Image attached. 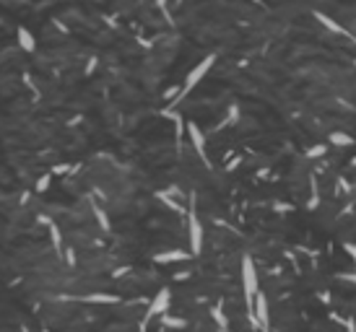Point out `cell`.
<instances>
[{"instance_id":"cell-1","label":"cell","mask_w":356,"mask_h":332,"mask_svg":"<svg viewBox=\"0 0 356 332\" xmlns=\"http://www.w3.org/2000/svg\"><path fill=\"white\" fill-rule=\"evenodd\" d=\"M242 288H244V301H247V311H252L255 306V296L260 291V280H258V270L250 254L242 257Z\"/></svg>"},{"instance_id":"cell-14","label":"cell","mask_w":356,"mask_h":332,"mask_svg":"<svg viewBox=\"0 0 356 332\" xmlns=\"http://www.w3.org/2000/svg\"><path fill=\"white\" fill-rule=\"evenodd\" d=\"M156 197L164 202V205H167L169 210H182V205H179V202L175 200V197H172V192L169 190H161V192H156Z\"/></svg>"},{"instance_id":"cell-17","label":"cell","mask_w":356,"mask_h":332,"mask_svg":"<svg viewBox=\"0 0 356 332\" xmlns=\"http://www.w3.org/2000/svg\"><path fill=\"white\" fill-rule=\"evenodd\" d=\"M50 182H52V174H44V177H39V179H36V184H34V192H47V190H50Z\"/></svg>"},{"instance_id":"cell-6","label":"cell","mask_w":356,"mask_h":332,"mask_svg":"<svg viewBox=\"0 0 356 332\" xmlns=\"http://www.w3.org/2000/svg\"><path fill=\"white\" fill-rule=\"evenodd\" d=\"M187 138H190V143H193V148H195V153L203 159L206 164H208V153H206V135H203V130L195 125V122H187Z\"/></svg>"},{"instance_id":"cell-18","label":"cell","mask_w":356,"mask_h":332,"mask_svg":"<svg viewBox=\"0 0 356 332\" xmlns=\"http://www.w3.org/2000/svg\"><path fill=\"white\" fill-rule=\"evenodd\" d=\"M325 151H327V145H315V148L307 151V156L309 159H320V156H325Z\"/></svg>"},{"instance_id":"cell-11","label":"cell","mask_w":356,"mask_h":332,"mask_svg":"<svg viewBox=\"0 0 356 332\" xmlns=\"http://www.w3.org/2000/svg\"><path fill=\"white\" fill-rule=\"evenodd\" d=\"M81 301H86V304H117L120 299H117L115 293H86V296H81Z\"/></svg>"},{"instance_id":"cell-23","label":"cell","mask_w":356,"mask_h":332,"mask_svg":"<svg viewBox=\"0 0 356 332\" xmlns=\"http://www.w3.org/2000/svg\"><path fill=\"white\" fill-rule=\"evenodd\" d=\"M44 332H47V330H44Z\"/></svg>"},{"instance_id":"cell-7","label":"cell","mask_w":356,"mask_h":332,"mask_svg":"<svg viewBox=\"0 0 356 332\" xmlns=\"http://www.w3.org/2000/svg\"><path fill=\"white\" fill-rule=\"evenodd\" d=\"M193 257V252H185V249H167V252H159L153 257V262L159 265H167V262H185Z\"/></svg>"},{"instance_id":"cell-2","label":"cell","mask_w":356,"mask_h":332,"mask_svg":"<svg viewBox=\"0 0 356 332\" xmlns=\"http://www.w3.org/2000/svg\"><path fill=\"white\" fill-rule=\"evenodd\" d=\"M187 234H190V252L193 257H198L203 252V223L195 210V195L190 197V208H187Z\"/></svg>"},{"instance_id":"cell-4","label":"cell","mask_w":356,"mask_h":332,"mask_svg":"<svg viewBox=\"0 0 356 332\" xmlns=\"http://www.w3.org/2000/svg\"><path fill=\"white\" fill-rule=\"evenodd\" d=\"M172 306V291L169 288H161L156 296H153V301L148 304V311H146V317H143V327L148 325V322L153 317H161V314H167Z\"/></svg>"},{"instance_id":"cell-16","label":"cell","mask_w":356,"mask_h":332,"mask_svg":"<svg viewBox=\"0 0 356 332\" xmlns=\"http://www.w3.org/2000/svg\"><path fill=\"white\" fill-rule=\"evenodd\" d=\"M330 143L333 145H354V138L346 133H330Z\"/></svg>"},{"instance_id":"cell-3","label":"cell","mask_w":356,"mask_h":332,"mask_svg":"<svg viewBox=\"0 0 356 332\" xmlns=\"http://www.w3.org/2000/svg\"><path fill=\"white\" fill-rule=\"evenodd\" d=\"M213 62H216V55H206V57L200 60V62H198V65H195L193 70L187 73V78H185V83H182V88H179V96H177V101H175V104H179V99H185V96L190 94V91H193V88L198 86V83H200V81H203V78L208 76V70L213 68Z\"/></svg>"},{"instance_id":"cell-5","label":"cell","mask_w":356,"mask_h":332,"mask_svg":"<svg viewBox=\"0 0 356 332\" xmlns=\"http://www.w3.org/2000/svg\"><path fill=\"white\" fill-rule=\"evenodd\" d=\"M250 322L255 327H260V330H268L270 327V311H268V299H266V293L258 291V296H255V306L250 311Z\"/></svg>"},{"instance_id":"cell-19","label":"cell","mask_w":356,"mask_h":332,"mask_svg":"<svg viewBox=\"0 0 356 332\" xmlns=\"http://www.w3.org/2000/svg\"><path fill=\"white\" fill-rule=\"evenodd\" d=\"M62 260H65V265H76V252H73L70 247H65V252H62Z\"/></svg>"},{"instance_id":"cell-10","label":"cell","mask_w":356,"mask_h":332,"mask_svg":"<svg viewBox=\"0 0 356 332\" xmlns=\"http://www.w3.org/2000/svg\"><path fill=\"white\" fill-rule=\"evenodd\" d=\"M315 18H317V21H320V24L325 26V29H327V31H333V34H346V36H349V31H346V29H343V26H341L338 21H335V18H330V16H325V13H320V11H315Z\"/></svg>"},{"instance_id":"cell-20","label":"cell","mask_w":356,"mask_h":332,"mask_svg":"<svg viewBox=\"0 0 356 332\" xmlns=\"http://www.w3.org/2000/svg\"><path fill=\"white\" fill-rule=\"evenodd\" d=\"M65 171H68V166H65V164H60V166H55V171H52V174H65Z\"/></svg>"},{"instance_id":"cell-8","label":"cell","mask_w":356,"mask_h":332,"mask_svg":"<svg viewBox=\"0 0 356 332\" xmlns=\"http://www.w3.org/2000/svg\"><path fill=\"white\" fill-rule=\"evenodd\" d=\"M47 231H50V242L55 247V254L62 257V252H65V244H62V234H60V226L55 223V221H50L47 223Z\"/></svg>"},{"instance_id":"cell-13","label":"cell","mask_w":356,"mask_h":332,"mask_svg":"<svg viewBox=\"0 0 356 332\" xmlns=\"http://www.w3.org/2000/svg\"><path fill=\"white\" fill-rule=\"evenodd\" d=\"M161 325H164V327H169V330H185V327H187V322L182 319V317H172L169 311H167V314H161Z\"/></svg>"},{"instance_id":"cell-22","label":"cell","mask_w":356,"mask_h":332,"mask_svg":"<svg viewBox=\"0 0 356 332\" xmlns=\"http://www.w3.org/2000/svg\"><path fill=\"white\" fill-rule=\"evenodd\" d=\"M351 164H354V166H356V159H354V161H351Z\"/></svg>"},{"instance_id":"cell-9","label":"cell","mask_w":356,"mask_h":332,"mask_svg":"<svg viewBox=\"0 0 356 332\" xmlns=\"http://www.w3.org/2000/svg\"><path fill=\"white\" fill-rule=\"evenodd\" d=\"M16 39H18V47H21L24 52H34L36 50V39H34V34L29 31V29H18L16 31Z\"/></svg>"},{"instance_id":"cell-15","label":"cell","mask_w":356,"mask_h":332,"mask_svg":"<svg viewBox=\"0 0 356 332\" xmlns=\"http://www.w3.org/2000/svg\"><path fill=\"white\" fill-rule=\"evenodd\" d=\"M211 317H213V322L218 325V330H229V319H226V314H224L221 306H213V309H211Z\"/></svg>"},{"instance_id":"cell-12","label":"cell","mask_w":356,"mask_h":332,"mask_svg":"<svg viewBox=\"0 0 356 332\" xmlns=\"http://www.w3.org/2000/svg\"><path fill=\"white\" fill-rule=\"evenodd\" d=\"M91 213H94V218L99 221V228H102V231H112V226H109V218H107V213H104L102 205L91 202Z\"/></svg>"},{"instance_id":"cell-21","label":"cell","mask_w":356,"mask_h":332,"mask_svg":"<svg viewBox=\"0 0 356 332\" xmlns=\"http://www.w3.org/2000/svg\"><path fill=\"white\" fill-rule=\"evenodd\" d=\"M343 278H346V280H351V283H356V273H346Z\"/></svg>"}]
</instances>
